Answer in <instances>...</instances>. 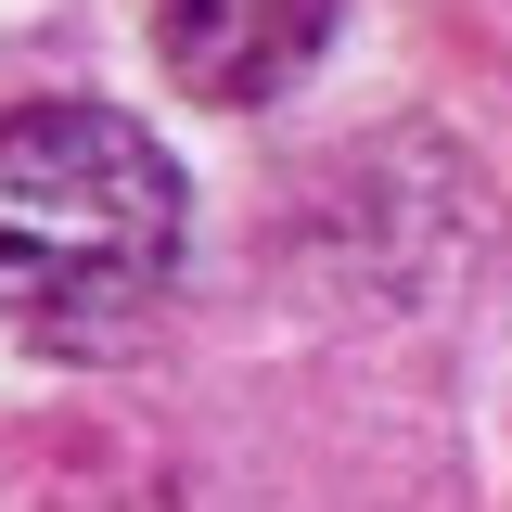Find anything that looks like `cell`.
<instances>
[{
	"instance_id": "cell-2",
	"label": "cell",
	"mask_w": 512,
	"mask_h": 512,
	"mask_svg": "<svg viewBox=\"0 0 512 512\" xmlns=\"http://www.w3.org/2000/svg\"><path fill=\"white\" fill-rule=\"evenodd\" d=\"M346 0H154V64L192 103H269L320 64Z\"/></svg>"
},
{
	"instance_id": "cell-1",
	"label": "cell",
	"mask_w": 512,
	"mask_h": 512,
	"mask_svg": "<svg viewBox=\"0 0 512 512\" xmlns=\"http://www.w3.org/2000/svg\"><path fill=\"white\" fill-rule=\"evenodd\" d=\"M180 282V167L116 103L0 116V333L39 359L128 346Z\"/></svg>"
}]
</instances>
